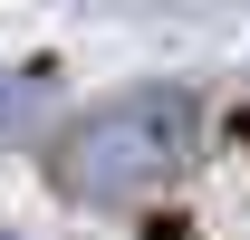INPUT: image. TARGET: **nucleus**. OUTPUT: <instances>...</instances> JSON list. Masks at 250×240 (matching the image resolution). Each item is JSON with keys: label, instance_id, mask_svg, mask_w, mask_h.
Instances as JSON below:
<instances>
[{"label": "nucleus", "instance_id": "nucleus-1", "mask_svg": "<svg viewBox=\"0 0 250 240\" xmlns=\"http://www.w3.org/2000/svg\"><path fill=\"white\" fill-rule=\"evenodd\" d=\"M192 154V96L183 87H135L116 106H96L77 135L58 144V182L77 202H145L183 173Z\"/></svg>", "mask_w": 250, "mask_h": 240}]
</instances>
